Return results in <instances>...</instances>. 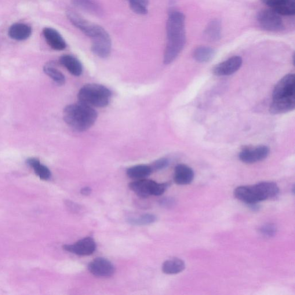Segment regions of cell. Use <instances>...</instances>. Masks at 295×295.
I'll use <instances>...</instances> for the list:
<instances>
[{
	"label": "cell",
	"mask_w": 295,
	"mask_h": 295,
	"mask_svg": "<svg viewBox=\"0 0 295 295\" xmlns=\"http://www.w3.org/2000/svg\"><path fill=\"white\" fill-rule=\"evenodd\" d=\"M167 43L164 54V63H172L184 49L187 37L185 32V16L184 13L172 11L167 21Z\"/></svg>",
	"instance_id": "1"
},
{
	"label": "cell",
	"mask_w": 295,
	"mask_h": 295,
	"mask_svg": "<svg viewBox=\"0 0 295 295\" xmlns=\"http://www.w3.org/2000/svg\"><path fill=\"white\" fill-rule=\"evenodd\" d=\"M295 78L294 74L287 75L277 84L273 93L270 107L272 114L286 113L295 107Z\"/></svg>",
	"instance_id": "2"
},
{
	"label": "cell",
	"mask_w": 295,
	"mask_h": 295,
	"mask_svg": "<svg viewBox=\"0 0 295 295\" xmlns=\"http://www.w3.org/2000/svg\"><path fill=\"white\" fill-rule=\"evenodd\" d=\"M98 118L97 112L90 105L80 102L67 105L64 110V119L73 129L85 132L92 127Z\"/></svg>",
	"instance_id": "3"
},
{
	"label": "cell",
	"mask_w": 295,
	"mask_h": 295,
	"mask_svg": "<svg viewBox=\"0 0 295 295\" xmlns=\"http://www.w3.org/2000/svg\"><path fill=\"white\" fill-rule=\"evenodd\" d=\"M279 192L278 186L274 182H263L253 186L236 188L234 195L236 198L249 205L275 198Z\"/></svg>",
	"instance_id": "4"
},
{
	"label": "cell",
	"mask_w": 295,
	"mask_h": 295,
	"mask_svg": "<svg viewBox=\"0 0 295 295\" xmlns=\"http://www.w3.org/2000/svg\"><path fill=\"white\" fill-rule=\"evenodd\" d=\"M111 98L110 90L98 84H89L83 86L78 94L80 102L93 107H106L110 103Z\"/></svg>",
	"instance_id": "5"
},
{
	"label": "cell",
	"mask_w": 295,
	"mask_h": 295,
	"mask_svg": "<svg viewBox=\"0 0 295 295\" xmlns=\"http://www.w3.org/2000/svg\"><path fill=\"white\" fill-rule=\"evenodd\" d=\"M169 184H159L154 181L143 179L131 182L129 187L140 198H147L149 196H159L166 192Z\"/></svg>",
	"instance_id": "6"
},
{
	"label": "cell",
	"mask_w": 295,
	"mask_h": 295,
	"mask_svg": "<svg viewBox=\"0 0 295 295\" xmlns=\"http://www.w3.org/2000/svg\"><path fill=\"white\" fill-rule=\"evenodd\" d=\"M257 19L261 27L265 31L278 32L285 29L281 15L271 8L260 10L257 14Z\"/></svg>",
	"instance_id": "7"
},
{
	"label": "cell",
	"mask_w": 295,
	"mask_h": 295,
	"mask_svg": "<svg viewBox=\"0 0 295 295\" xmlns=\"http://www.w3.org/2000/svg\"><path fill=\"white\" fill-rule=\"evenodd\" d=\"M91 50L98 57L105 58L110 56L111 51V40L108 32L103 27L92 38Z\"/></svg>",
	"instance_id": "8"
},
{
	"label": "cell",
	"mask_w": 295,
	"mask_h": 295,
	"mask_svg": "<svg viewBox=\"0 0 295 295\" xmlns=\"http://www.w3.org/2000/svg\"><path fill=\"white\" fill-rule=\"evenodd\" d=\"M63 249L68 252L80 256H88L93 254L97 249V244L94 239L87 237L79 240L72 245H65Z\"/></svg>",
	"instance_id": "9"
},
{
	"label": "cell",
	"mask_w": 295,
	"mask_h": 295,
	"mask_svg": "<svg viewBox=\"0 0 295 295\" xmlns=\"http://www.w3.org/2000/svg\"><path fill=\"white\" fill-rule=\"evenodd\" d=\"M91 274L99 278H110L114 275L115 268L110 261L105 258H97L91 261L88 266Z\"/></svg>",
	"instance_id": "10"
},
{
	"label": "cell",
	"mask_w": 295,
	"mask_h": 295,
	"mask_svg": "<svg viewBox=\"0 0 295 295\" xmlns=\"http://www.w3.org/2000/svg\"><path fill=\"white\" fill-rule=\"evenodd\" d=\"M270 153L268 147L262 145L253 148H247L240 153L239 159L243 163L252 164L267 158Z\"/></svg>",
	"instance_id": "11"
},
{
	"label": "cell",
	"mask_w": 295,
	"mask_h": 295,
	"mask_svg": "<svg viewBox=\"0 0 295 295\" xmlns=\"http://www.w3.org/2000/svg\"><path fill=\"white\" fill-rule=\"evenodd\" d=\"M242 63L241 57L234 56L216 65L213 69V72L218 76L231 75L239 70Z\"/></svg>",
	"instance_id": "12"
},
{
	"label": "cell",
	"mask_w": 295,
	"mask_h": 295,
	"mask_svg": "<svg viewBox=\"0 0 295 295\" xmlns=\"http://www.w3.org/2000/svg\"><path fill=\"white\" fill-rule=\"evenodd\" d=\"M67 16L69 21L74 26L90 37L93 34L95 27H96V24L90 22L89 21L85 19V18L80 16L78 13L74 11V10H68Z\"/></svg>",
	"instance_id": "13"
},
{
	"label": "cell",
	"mask_w": 295,
	"mask_h": 295,
	"mask_svg": "<svg viewBox=\"0 0 295 295\" xmlns=\"http://www.w3.org/2000/svg\"><path fill=\"white\" fill-rule=\"evenodd\" d=\"M43 34L47 44L53 50L61 51L66 48V42L55 29L46 27L43 30Z\"/></svg>",
	"instance_id": "14"
},
{
	"label": "cell",
	"mask_w": 295,
	"mask_h": 295,
	"mask_svg": "<svg viewBox=\"0 0 295 295\" xmlns=\"http://www.w3.org/2000/svg\"><path fill=\"white\" fill-rule=\"evenodd\" d=\"M195 178L194 171L185 165H178L175 168L174 180L179 185H187L192 183Z\"/></svg>",
	"instance_id": "15"
},
{
	"label": "cell",
	"mask_w": 295,
	"mask_h": 295,
	"mask_svg": "<svg viewBox=\"0 0 295 295\" xmlns=\"http://www.w3.org/2000/svg\"><path fill=\"white\" fill-rule=\"evenodd\" d=\"M268 6L281 16H293L295 13V0H273Z\"/></svg>",
	"instance_id": "16"
},
{
	"label": "cell",
	"mask_w": 295,
	"mask_h": 295,
	"mask_svg": "<svg viewBox=\"0 0 295 295\" xmlns=\"http://www.w3.org/2000/svg\"><path fill=\"white\" fill-rule=\"evenodd\" d=\"M32 34V28L26 24L17 23L10 27L8 35L10 38L17 41H23L30 38Z\"/></svg>",
	"instance_id": "17"
},
{
	"label": "cell",
	"mask_w": 295,
	"mask_h": 295,
	"mask_svg": "<svg viewBox=\"0 0 295 295\" xmlns=\"http://www.w3.org/2000/svg\"><path fill=\"white\" fill-rule=\"evenodd\" d=\"M222 26L221 21L218 19H213L207 24L203 31V36L207 41L216 42L221 37Z\"/></svg>",
	"instance_id": "18"
},
{
	"label": "cell",
	"mask_w": 295,
	"mask_h": 295,
	"mask_svg": "<svg viewBox=\"0 0 295 295\" xmlns=\"http://www.w3.org/2000/svg\"><path fill=\"white\" fill-rule=\"evenodd\" d=\"M60 62L61 64L63 65L72 75L79 76L82 74V63L74 56L64 55L60 57Z\"/></svg>",
	"instance_id": "19"
},
{
	"label": "cell",
	"mask_w": 295,
	"mask_h": 295,
	"mask_svg": "<svg viewBox=\"0 0 295 295\" xmlns=\"http://www.w3.org/2000/svg\"><path fill=\"white\" fill-rule=\"evenodd\" d=\"M185 262L180 258H174L166 261L162 265V271L167 275H176L185 270Z\"/></svg>",
	"instance_id": "20"
},
{
	"label": "cell",
	"mask_w": 295,
	"mask_h": 295,
	"mask_svg": "<svg viewBox=\"0 0 295 295\" xmlns=\"http://www.w3.org/2000/svg\"><path fill=\"white\" fill-rule=\"evenodd\" d=\"M27 165L34 170L36 176L42 180H49L52 176L50 170L42 165L39 160L35 158H28L26 160Z\"/></svg>",
	"instance_id": "21"
},
{
	"label": "cell",
	"mask_w": 295,
	"mask_h": 295,
	"mask_svg": "<svg viewBox=\"0 0 295 295\" xmlns=\"http://www.w3.org/2000/svg\"><path fill=\"white\" fill-rule=\"evenodd\" d=\"M152 173L151 166L145 165L131 167L126 171L127 176L134 180L145 179Z\"/></svg>",
	"instance_id": "22"
},
{
	"label": "cell",
	"mask_w": 295,
	"mask_h": 295,
	"mask_svg": "<svg viewBox=\"0 0 295 295\" xmlns=\"http://www.w3.org/2000/svg\"><path fill=\"white\" fill-rule=\"evenodd\" d=\"M73 3L78 8L91 14L99 16L102 10L98 3L93 0H72Z\"/></svg>",
	"instance_id": "23"
},
{
	"label": "cell",
	"mask_w": 295,
	"mask_h": 295,
	"mask_svg": "<svg viewBox=\"0 0 295 295\" xmlns=\"http://www.w3.org/2000/svg\"><path fill=\"white\" fill-rule=\"evenodd\" d=\"M215 54V50L210 47L200 46L193 52V57L199 63H207L212 59Z\"/></svg>",
	"instance_id": "24"
},
{
	"label": "cell",
	"mask_w": 295,
	"mask_h": 295,
	"mask_svg": "<svg viewBox=\"0 0 295 295\" xmlns=\"http://www.w3.org/2000/svg\"><path fill=\"white\" fill-rule=\"evenodd\" d=\"M45 74L49 76L58 85L63 86L65 83V78L61 71L50 65H46L43 68Z\"/></svg>",
	"instance_id": "25"
},
{
	"label": "cell",
	"mask_w": 295,
	"mask_h": 295,
	"mask_svg": "<svg viewBox=\"0 0 295 295\" xmlns=\"http://www.w3.org/2000/svg\"><path fill=\"white\" fill-rule=\"evenodd\" d=\"M156 220L157 218L154 214H144L139 216L130 217L127 221L134 225H147L155 223Z\"/></svg>",
	"instance_id": "26"
},
{
	"label": "cell",
	"mask_w": 295,
	"mask_h": 295,
	"mask_svg": "<svg viewBox=\"0 0 295 295\" xmlns=\"http://www.w3.org/2000/svg\"><path fill=\"white\" fill-rule=\"evenodd\" d=\"M277 232L276 225L273 223L265 224L260 228V232L262 236L267 238H271L275 236Z\"/></svg>",
	"instance_id": "27"
},
{
	"label": "cell",
	"mask_w": 295,
	"mask_h": 295,
	"mask_svg": "<svg viewBox=\"0 0 295 295\" xmlns=\"http://www.w3.org/2000/svg\"><path fill=\"white\" fill-rule=\"evenodd\" d=\"M169 165V160L165 158L160 159L156 160L151 165L153 172L158 171L166 168Z\"/></svg>",
	"instance_id": "28"
},
{
	"label": "cell",
	"mask_w": 295,
	"mask_h": 295,
	"mask_svg": "<svg viewBox=\"0 0 295 295\" xmlns=\"http://www.w3.org/2000/svg\"><path fill=\"white\" fill-rule=\"evenodd\" d=\"M129 5L130 9H132L134 13L137 14L145 15V14H147L148 12L147 7L132 2H130Z\"/></svg>",
	"instance_id": "29"
},
{
	"label": "cell",
	"mask_w": 295,
	"mask_h": 295,
	"mask_svg": "<svg viewBox=\"0 0 295 295\" xmlns=\"http://www.w3.org/2000/svg\"><path fill=\"white\" fill-rule=\"evenodd\" d=\"M161 205L165 207H171L173 206L175 203V201L172 198H167L163 199L160 202Z\"/></svg>",
	"instance_id": "30"
},
{
	"label": "cell",
	"mask_w": 295,
	"mask_h": 295,
	"mask_svg": "<svg viewBox=\"0 0 295 295\" xmlns=\"http://www.w3.org/2000/svg\"><path fill=\"white\" fill-rule=\"evenodd\" d=\"M129 2H132L138 3L145 7H147L149 4V0H128Z\"/></svg>",
	"instance_id": "31"
},
{
	"label": "cell",
	"mask_w": 295,
	"mask_h": 295,
	"mask_svg": "<svg viewBox=\"0 0 295 295\" xmlns=\"http://www.w3.org/2000/svg\"><path fill=\"white\" fill-rule=\"evenodd\" d=\"M67 204L69 208L73 211H75V212H78L80 208V207L78 204L71 201H67Z\"/></svg>",
	"instance_id": "32"
},
{
	"label": "cell",
	"mask_w": 295,
	"mask_h": 295,
	"mask_svg": "<svg viewBox=\"0 0 295 295\" xmlns=\"http://www.w3.org/2000/svg\"><path fill=\"white\" fill-rule=\"evenodd\" d=\"M80 193H81V194L83 196H88L91 194V193H92V189L89 187H85L81 189Z\"/></svg>",
	"instance_id": "33"
},
{
	"label": "cell",
	"mask_w": 295,
	"mask_h": 295,
	"mask_svg": "<svg viewBox=\"0 0 295 295\" xmlns=\"http://www.w3.org/2000/svg\"><path fill=\"white\" fill-rule=\"evenodd\" d=\"M273 1V0H261V1L263 3H265V4L267 5H269V4H270V3H271V2Z\"/></svg>",
	"instance_id": "34"
}]
</instances>
